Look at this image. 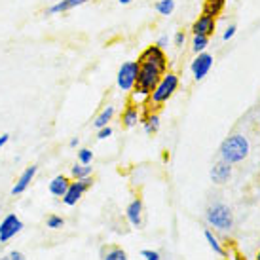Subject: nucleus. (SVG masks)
Returning <instances> with one entry per match:
<instances>
[{
  "instance_id": "nucleus-1",
  "label": "nucleus",
  "mask_w": 260,
  "mask_h": 260,
  "mask_svg": "<svg viewBox=\"0 0 260 260\" xmlns=\"http://www.w3.org/2000/svg\"><path fill=\"white\" fill-rule=\"evenodd\" d=\"M249 150H251V146H249V141L247 137L243 135H232L224 141L222 145H220V158L222 161L226 164H239V161H243V159L249 156Z\"/></svg>"
},
{
  "instance_id": "nucleus-2",
  "label": "nucleus",
  "mask_w": 260,
  "mask_h": 260,
  "mask_svg": "<svg viewBox=\"0 0 260 260\" xmlns=\"http://www.w3.org/2000/svg\"><path fill=\"white\" fill-rule=\"evenodd\" d=\"M177 89H179V76L175 73H166L158 82V86L154 87V91L150 93L146 105L150 109H159L161 105H166L173 97Z\"/></svg>"
},
{
  "instance_id": "nucleus-3",
  "label": "nucleus",
  "mask_w": 260,
  "mask_h": 260,
  "mask_svg": "<svg viewBox=\"0 0 260 260\" xmlns=\"http://www.w3.org/2000/svg\"><path fill=\"white\" fill-rule=\"evenodd\" d=\"M205 218H207V222L213 228H217L220 232H230L234 228V213L224 203H213V205H209L207 211H205Z\"/></svg>"
},
{
  "instance_id": "nucleus-4",
  "label": "nucleus",
  "mask_w": 260,
  "mask_h": 260,
  "mask_svg": "<svg viewBox=\"0 0 260 260\" xmlns=\"http://www.w3.org/2000/svg\"><path fill=\"white\" fill-rule=\"evenodd\" d=\"M139 74H137V82H135V87L133 89H139L145 95L150 97V93L154 91V87L158 86V82L164 76V71L158 69L154 65H148V63H139Z\"/></svg>"
},
{
  "instance_id": "nucleus-5",
  "label": "nucleus",
  "mask_w": 260,
  "mask_h": 260,
  "mask_svg": "<svg viewBox=\"0 0 260 260\" xmlns=\"http://www.w3.org/2000/svg\"><path fill=\"white\" fill-rule=\"evenodd\" d=\"M139 67H141L139 61H125V63H122L120 71H118V76H116V84L122 91H131L135 87Z\"/></svg>"
},
{
  "instance_id": "nucleus-6",
  "label": "nucleus",
  "mask_w": 260,
  "mask_h": 260,
  "mask_svg": "<svg viewBox=\"0 0 260 260\" xmlns=\"http://www.w3.org/2000/svg\"><path fill=\"white\" fill-rule=\"evenodd\" d=\"M91 184H93V179H91V177H87V179H78V181L71 182V184H69V188H67L65 196L61 198V200H63V203H65V205H69V207L76 205V203L84 198V194L89 190V186H91Z\"/></svg>"
},
{
  "instance_id": "nucleus-7",
  "label": "nucleus",
  "mask_w": 260,
  "mask_h": 260,
  "mask_svg": "<svg viewBox=\"0 0 260 260\" xmlns=\"http://www.w3.org/2000/svg\"><path fill=\"white\" fill-rule=\"evenodd\" d=\"M137 61L139 63H148V65L158 67V69H161L164 73H167L166 51L161 50V48H158L156 44H154V46H148V48H145V50L141 51V55H139Z\"/></svg>"
},
{
  "instance_id": "nucleus-8",
  "label": "nucleus",
  "mask_w": 260,
  "mask_h": 260,
  "mask_svg": "<svg viewBox=\"0 0 260 260\" xmlns=\"http://www.w3.org/2000/svg\"><path fill=\"white\" fill-rule=\"evenodd\" d=\"M23 230V222L21 218L14 215V213H10L6 217L2 218V222H0V243H8L12 238H15L19 232Z\"/></svg>"
},
{
  "instance_id": "nucleus-9",
  "label": "nucleus",
  "mask_w": 260,
  "mask_h": 260,
  "mask_svg": "<svg viewBox=\"0 0 260 260\" xmlns=\"http://www.w3.org/2000/svg\"><path fill=\"white\" fill-rule=\"evenodd\" d=\"M211 67H213V55L207 53V51L198 53V57L192 61V74H194V78L203 80L207 74H209Z\"/></svg>"
},
{
  "instance_id": "nucleus-10",
  "label": "nucleus",
  "mask_w": 260,
  "mask_h": 260,
  "mask_svg": "<svg viewBox=\"0 0 260 260\" xmlns=\"http://www.w3.org/2000/svg\"><path fill=\"white\" fill-rule=\"evenodd\" d=\"M215 25H217L215 17L202 14L194 21V25H192V32H194V35H200V37H211V35L215 32Z\"/></svg>"
},
{
  "instance_id": "nucleus-11",
  "label": "nucleus",
  "mask_w": 260,
  "mask_h": 260,
  "mask_svg": "<svg viewBox=\"0 0 260 260\" xmlns=\"http://www.w3.org/2000/svg\"><path fill=\"white\" fill-rule=\"evenodd\" d=\"M125 218L129 220V224L133 228H141L143 226V200L141 198H135L125 207Z\"/></svg>"
},
{
  "instance_id": "nucleus-12",
  "label": "nucleus",
  "mask_w": 260,
  "mask_h": 260,
  "mask_svg": "<svg viewBox=\"0 0 260 260\" xmlns=\"http://www.w3.org/2000/svg\"><path fill=\"white\" fill-rule=\"evenodd\" d=\"M38 167L37 166H30L27 167L25 171H23L21 175H19V179H17V182L14 184V188H12V194L14 196H19L23 194L27 188H29V184L32 182V179H35V175H37Z\"/></svg>"
},
{
  "instance_id": "nucleus-13",
  "label": "nucleus",
  "mask_w": 260,
  "mask_h": 260,
  "mask_svg": "<svg viewBox=\"0 0 260 260\" xmlns=\"http://www.w3.org/2000/svg\"><path fill=\"white\" fill-rule=\"evenodd\" d=\"M232 177V166L230 164H226V161H218L213 166L211 169V179L215 184H224V182H228V179Z\"/></svg>"
},
{
  "instance_id": "nucleus-14",
  "label": "nucleus",
  "mask_w": 260,
  "mask_h": 260,
  "mask_svg": "<svg viewBox=\"0 0 260 260\" xmlns=\"http://www.w3.org/2000/svg\"><path fill=\"white\" fill-rule=\"evenodd\" d=\"M122 123H123V127H127V129H131V127H135L137 123H141V112H139L137 105L129 103V105L125 107V110H123V114H122Z\"/></svg>"
},
{
  "instance_id": "nucleus-15",
  "label": "nucleus",
  "mask_w": 260,
  "mask_h": 260,
  "mask_svg": "<svg viewBox=\"0 0 260 260\" xmlns=\"http://www.w3.org/2000/svg\"><path fill=\"white\" fill-rule=\"evenodd\" d=\"M71 184V179L65 177V175H57V177H53L50 182V194L55 196V198H63L67 192V188Z\"/></svg>"
},
{
  "instance_id": "nucleus-16",
  "label": "nucleus",
  "mask_w": 260,
  "mask_h": 260,
  "mask_svg": "<svg viewBox=\"0 0 260 260\" xmlns=\"http://www.w3.org/2000/svg\"><path fill=\"white\" fill-rule=\"evenodd\" d=\"M89 0H59L55 2L53 6L48 10V14H63V12H69V10H73V8H78L82 4H86Z\"/></svg>"
},
{
  "instance_id": "nucleus-17",
  "label": "nucleus",
  "mask_w": 260,
  "mask_h": 260,
  "mask_svg": "<svg viewBox=\"0 0 260 260\" xmlns=\"http://www.w3.org/2000/svg\"><path fill=\"white\" fill-rule=\"evenodd\" d=\"M141 123H143V127H145V133L146 135H156L159 131V116L158 114H148L145 118H141Z\"/></svg>"
},
{
  "instance_id": "nucleus-18",
  "label": "nucleus",
  "mask_w": 260,
  "mask_h": 260,
  "mask_svg": "<svg viewBox=\"0 0 260 260\" xmlns=\"http://www.w3.org/2000/svg\"><path fill=\"white\" fill-rule=\"evenodd\" d=\"M224 6H226V0H205V2H203L202 14L211 15V17H217V15H220Z\"/></svg>"
},
{
  "instance_id": "nucleus-19",
  "label": "nucleus",
  "mask_w": 260,
  "mask_h": 260,
  "mask_svg": "<svg viewBox=\"0 0 260 260\" xmlns=\"http://www.w3.org/2000/svg\"><path fill=\"white\" fill-rule=\"evenodd\" d=\"M103 260H127V253L123 251L122 247H109L101 251Z\"/></svg>"
},
{
  "instance_id": "nucleus-20",
  "label": "nucleus",
  "mask_w": 260,
  "mask_h": 260,
  "mask_svg": "<svg viewBox=\"0 0 260 260\" xmlns=\"http://www.w3.org/2000/svg\"><path fill=\"white\" fill-rule=\"evenodd\" d=\"M93 173V167L91 166H84V164H74V167H71V175H73L74 181H78V179H87V177H91Z\"/></svg>"
},
{
  "instance_id": "nucleus-21",
  "label": "nucleus",
  "mask_w": 260,
  "mask_h": 260,
  "mask_svg": "<svg viewBox=\"0 0 260 260\" xmlns=\"http://www.w3.org/2000/svg\"><path fill=\"white\" fill-rule=\"evenodd\" d=\"M112 118H114V107H107V109L103 110L101 114L95 118L93 125L97 127V129H101V127H107Z\"/></svg>"
},
{
  "instance_id": "nucleus-22",
  "label": "nucleus",
  "mask_w": 260,
  "mask_h": 260,
  "mask_svg": "<svg viewBox=\"0 0 260 260\" xmlns=\"http://www.w3.org/2000/svg\"><path fill=\"white\" fill-rule=\"evenodd\" d=\"M203 236H205V239H207V243H209V247L213 249V253H217L218 256H224V254H226V251H224L222 243L218 241L217 236H215L213 232H211V230H205V234H203Z\"/></svg>"
},
{
  "instance_id": "nucleus-23",
  "label": "nucleus",
  "mask_w": 260,
  "mask_h": 260,
  "mask_svg": "<svg viewBox=\"0 0 260 260\" xmlns=\"http://www.w3.org/2000/svg\"><path fill=\"white\" fill-rule=\"evenodd\" d=\"M175 10V0H159L156 4V12L159 15H171Z\"/></svg>"
},
{
  "instance_id": "nucleus-24",
  "label": "nucleus",
  "mask_w": 260,
  "mask_h": 260,
  "mask_svg": "<svg viewBox=\"0 0 260 260\" xmlns=\"http://www.w3.org/2000/svg\"><path fill=\"white\" fill-rule=\"evenodd\" d=\"M209 46V37H200V35H194V40H192V50L196 53H202V51L207 50Z\"/></svg>"
},
{
  "instance_id": "nucleus-25",
  "label": "nucleus",
  "mask_w": 260,
  "mask_h": 260,
  "mask_svg": "<svg viewBox=\"0 0 260 260\" xmlns=\"http://www.w3.org/2000/svg\"><path fill=\"white\" fill-rule=\"evenodd\" d=\"M46 224H48V228H51V230H61L65 226V218L59 217V215H50Z\"/></svg>"
},
{
  "instance_id": "nucleus-26",
  "label": "nucleus",
  "mask_w": 260,
  "mask_h": 260,
  "mask_svg": "<svg viewBox=\"0 0 260 260\" xmlns=\"http://www.w3.org/2000/svg\"><path fill=\"white\" fill-rule=\"evenodd\" d=\"M78 161L80 164H84V166H91V161H93V152L89 150V148H80Z\"/></svg>"
},
{
  "instance_id": "nucleus-27",
  "label": "nucleus",
  "mask_w": 260,
  "mask_h": 260,
  "mask_svg": "<svg viewBox=\"0 0 260 260\" xmlns=\"http://www.w3.org/2000/svg\"><path fill=\"white\" fill-rule=\"evenodd\" d=\"M141 256L145 260H161V254L158 251H152V249H145V251H141Z\"/></svg>"
},
{
  "instance_id": "nucleus-28",
  "label": "nucleus",
  "mask_w": 260,
  "mask_h": 260,
  "mask_svg": "<svg viewBox=\"0 0 260 260\" xmlns=\"http://www.w3.org/2000/svg\"><path fill=\"white\" fill-rule=\"evenodd\" d=\"M0 260H27V258H25V254L21 251H10V253L4 254Z\"/></svg>"
},
{
  "instance_id": "nucleus-29",
  "label": "nucleus",
  "mask_w": 260,
  "mask_h": 260,
  "mask_svg": "<svg viewBox=\"0 0 260 260\" xmlns=\"http://www.w3.org/2000/svg\"><path fill=\"white\" fill-rule=\"evenodd\" d=\"M184 42H186V35H184L182 30H177V35H175V46H177V48H182Z\"/></svg>"
},
{
  "instance_id": "nucleus-30",
  "label": "nucleus",
  "mask_w": 260,
  "mask_h": 260,
  "mask_svg": "<svg viewBox=\"0 0 260 260\" xmlns=\"http://www.w3.org/2000/svg\"><path fill=\"white\" fill-rule=\"evenodd\" d=\"M110 135H112V127H110V125H107V127H101V129H99V133H97V139L105 141V139H109Z\"/></svg>"
},
{
  "instance_id": "nucleus-31",
  "label": "nucleus",
  "mask_w": 260,
  "mask_h": 260,
  "mask_svg": "<svg viewBox=\"0 0 260 260\" xmlns=\"http://www.w3.org/2000/svg\"><path fill=\"white\" fill-rule=\"evenodd\" d=\"M236 30H238V27H236V25H230L228 29L224 30L222 40H230V38H234V35H236Z\"/></svg>"
},
{
  "instance_id": "nucleus-32",
  "label": "nucleus",
  "mask_w": 260,
  "mask_h": 260,
  "mask_svg": "<svg viewBox=\"0 0 260 260\" xmlns=\"http://www.w3.org/2000/svg\"><path fill=\"white\" fill-rule=\"evenodd\" d=\"M167 44H169V38H167V37H159V38H158V42H156V46L164 50V48H166Z\"/></svg>"
},
{
  "instance_id": "nucleus-33",
  "label": "nucleus",
  "mask_w": 260,
  "mask_h": 260,
  "mask_svg": "<svg viewBox=\"0 0 260 260\" xmlns=\"http://www.w3.org/2000/svg\"><path fill=\"white\" fill-rule=\"evenodd\" d=\"M8 141H10V135H8V133H4V135H0V148H2V146H6V145H8Z\"/></svg>"
},
{
  "instance_id": "nucleus-34",
  "label": "nucleus",
  "mask_w": 260,
  "mask_h": 260,
  "mask_svg": "<svg viewBox=\"0 0 260 260\" xmlns=\"http://www.w3.org/2000/svg\"><path fill=\"white\" fill-rule=\"evenodd\" d=\"M80 145V139L78 137H74L73 141H71V143H69V146H71V148H76V146Z\"/></svg>"
},
{
  "instance_id": "nucleus-35",
  "label": "nucleus",
  "mask_w": 260,
  "mask_h": 260,
  "mask_svg": "<svg viewBox=\"0 0 260 260\" xmlns=\"http://www.w3.org/2000/svg\"><path fill=\"white\" fill-rule=\"evenodd\" d=\"M118 2H120V4H123V6H127L131 0H118Z\"/></svg>"
},
{
  "instance_id": "nucleus-36",
  "label": "nucleus",
  "mask_w": 260,
  "mask_h": 260,
  "mask_svg": "<svg viewBox=\"0 0 260 260\" xmlns=\"http://www.w3.org/2000/svg\"><path fill=\"white\" fill-rule=\"evenodd\" d=\"M256 260H260V251H258V253H256Z\"/></svg>"
}]
</instances>
